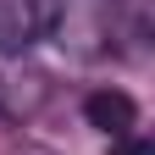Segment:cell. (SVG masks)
Listing matches in <instances>:
<instances>
[{"instance_id":"obj_1","label":"cell","mask_w":155,"mask_h":155,"mask_svg":"<svg viewBox=\"0 0 155 155\" xmlns=\"http://www.w3.org/2000/svg\"><path fill=\"white\" fill-rule=\"evenodd\" d=\"M55 11H61V0H0V50L22 55L33 39L55 28Z\"/></svg>"},{"instance_id":"obj_2","label":"cell","mask_w":155,"mask_h":155,"mask_svg":"<svg viewBox=\"0 0 155 155\" xmlns=\"http://www.w3.org/2000/svg\"><path fill=\"white\" fill-rule=\"evenodd\" d=\"M39 100H45V78H39L33 67H22L17 50H0V116L22 122Z\"/></svg>"},{"instance_id":"obj_3","label":"cell","mask_w":155,"mask_h":155,"mask_svg":"<svg viewBox=\"0 0 155 155\" xmlns=\"http://www.w3.org/2000/svg\"><path fill=\"white\" fill-rule=\"evenodd\" d=\"M83 116H89V127L122 139V133L139 122V105H133V94H122V89H94L89 100H83Z\"/></svg>"},{"instance_id":"obj_4","label":"cell","mask_w":155,"mask_h":155,"mask_svg":"<svg viewBox=\"0 0 155 155\" xmlns=\"http://www.w3.org/2000/svg\"><path fill=\"white\" fill-rule=\"evenodd\" d=\"M116 155H155V150H150V144L139 139V144H122V150H116Z\"/></svg>"}]
</instances>
